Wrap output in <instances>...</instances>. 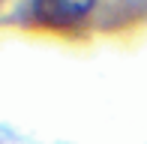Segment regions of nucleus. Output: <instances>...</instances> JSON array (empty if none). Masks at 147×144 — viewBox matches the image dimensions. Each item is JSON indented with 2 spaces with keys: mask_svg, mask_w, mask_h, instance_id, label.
I'll list each match as a JSON object with an SVG mask.
<instances>
[{
  "mask_svg": "<svg viewBox=\"0 0 147 144\" xmlns=\"http://www.w3.org/2000/svg\"><path fill=\"white\" fill-rule=\"evenodd\" d=\"M96 0H33V21L51 30H66L90 15Z\"/></svg>",
  "mask_w": 147,
  "mask_h": 144,
  "instance_id": "1",
  "label": "nucleus"
}]
</instances>
